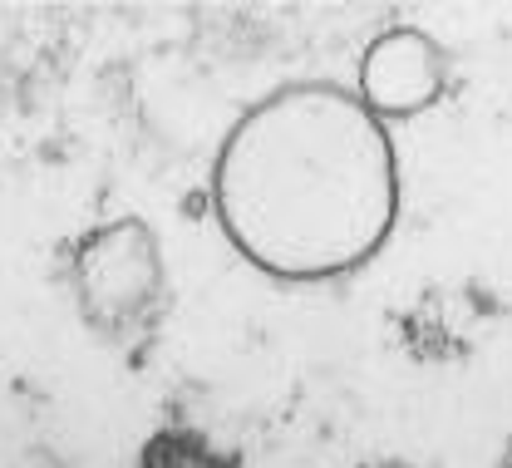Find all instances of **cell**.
<instances>
[{"instance_id":"1","label":"cell","mask_w":512,"mask_h":468,"mask_svg":"<svg viewBox=\"0 0 512 468\" xmlns=\"http://www.w3.org/2000/svg\"><path fill=\"white\" fill-rule=\"evenodd\" d=\"M207 193L242 262L291 286H325L389 247L404 173L394 129L350 84L291 79L237 114Z\"/></svg>"},{"instance_id":"2","label":"cell","mask_w":512,"mask_h":468,"mask_svg":"<svg viewBox=\"0 0 512 468\" xmlns=\"http://www.w3.org/2000/svg\"><path fill=\"white\" fill-rule=\"evenodd\" d=\"M69 291L94 340L109 350H143L168 311V267L143 217L89 227L69 247Z\"/></svg>"},{"instance_id":"3","label":"cell","mask_w":512,"mask_h":468,"mask_svg":"<svg viewBox=\"0 0 512 468\" xmlns=\"http://www.w3.org/2000/svg\"><path fill=\"white\" fill-rule=\"evenodd\" d=\"M448 89H453V55L424 25H384L360 50L355 94L380 124L429 114L448 99Z\"/></svg>"},{"instance_id":"4","label":"cell","mask_w":512,"mask_h":468,"mask_svg":"<svg viewBox=\"0 0 512 468\" xmlns=\"http://www.w3.org/2000/svg\"><path fill=\"white\" fill-rule=\"evenodd\" d=\"M133 468H242V459L192 424H158L143 439Z\"/></svg>"},{"instance_id":"5","label":"cell","mask_w":512,"mask_h":468,"mask_svg":"<svg viewBox=\"0 0 512 468\" xmlns=\"http://www.w3.org/2000/svg\"><path fill=\"white\" fill-rule=\"evenodd\" d=\"M365 468H419V464H409V459H375V464H365Z\"/></svg>"},{"instance_id":"6","label":"cell","mask_w":512,"mask_h":468,"mask_svg":"<svg viewBox=\"0 0 512 468\" xmlns=\"http://www.w3.org/2000/svg\"><path fill=\"white\" fill-rule=\"evenodd\" d=\"M503 468H512V459H508V464H503Z\"/></svg>"}]
</instances>
